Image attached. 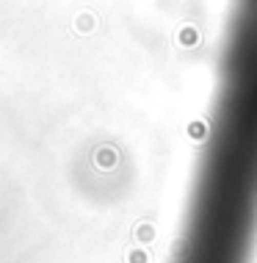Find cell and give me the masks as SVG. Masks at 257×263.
Here are the masks:
<instances>
[{"label":"cell","instance_id":"6da1fadb","mask_svg":"<svg viewBox=\"0 0 257 263\" xmlns=\"http://www.w3.org/2000/svg\"><path fill=\"white\" fill-rule=\"evenodd\" d=\"M232 11H241V14H252V17H257V0H235Z\"/></svg>","mask_w":257,"mask_h":263}]
</instances>
